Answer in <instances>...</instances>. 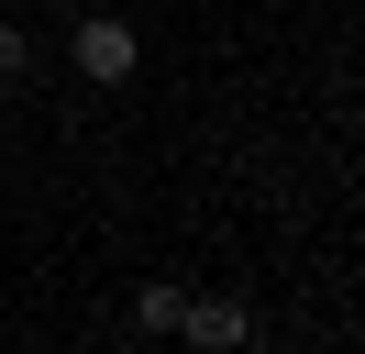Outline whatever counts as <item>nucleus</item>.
<instances>
[{
	"instance_id": "f257e3e1",
	"label": "nucleus",
	"mask_w": 365,
	"mask_h": 354,
	"mask_svg": "<svg viewBox=\"0 0 365 354\" xmlns=\"http://www.w3.org/2000/svg\"><path fill=\"white\" fill-rule=\"evenodd\" d=\"M67 56H78V78H89V88H122V78L144 66V34H133L122 11H89V22H78V44H67Z\"/></svg>"
},
{
	"instance_id": "f03ea898",
	"label": "nucleus",
	"mask_w": 365,
	"mask_h": 354,
	"mask_svg": "<svg viewBox=\"0 0 365 354\" xmlns=\"http://www.w3.org/2000/svg\"><path fill=\"white\" fill-rule=\"evenodd\" d=\"M178 332H188V343H200V354H244V332H255V310H244V299H188V310H178Z\"/></svg>"
},
{
	"instance_id": "7ed1b4c3",
	"label": "nucleus",
	"mask_w": 365,
	"mask_h": 354,
	"mask_svg": "<svg viewBox=\"0 0 365 354\" xmlns=\"http://www.w3.org/2000/svg\"><path fill=\"white\" fill-rule=\"evenodd\" d=\"M178 310H188V288H178V277H144V299H133V321H144V332H178Z\"/></svg>"
},
{
	"instance_id": "20e7f679",
	"label": "nucleus",
	"mask_w": 365,
	"mask_h": 354,
	"mask_svg": "<svg viewBox=\"0 0 365 354\" xmlns=\"http://www.w3.org/2000/svg\"><path fill=\"white\" fill-rule=\"evenodd\" d=\"M11 78H34V34H23L11 11H0V88H11Z\"/></svg>"
},
{
	"instance_id": "39448f33",
	"label": "nucleus",
	"mask_w": 365,
	"mask_h": 354,
	"mask_svg": "<svg viewBox=\"0 0 365 354\" xmlns=\"http://www.w3.org/2000/svg\"><path fill=\"white\" fill-rule=\"evenodd\" d=\"M0 11H11V0H0Z\"/></svg>"
}]
</instances>
